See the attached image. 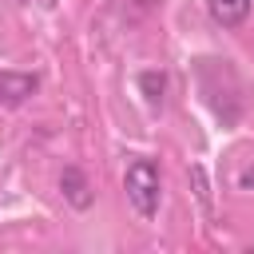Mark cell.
Here are the masks:
<instances>
[{
  "label": "cell",
  "mask_w": 254,
  "mask_h": 254,
  "mask_svg": "<svg viewBox=\"0 0 254 254\" xmlns=\"http://www.w3.org/2000/svg\"><path fill=\"white\" fill-rule=\"evenodd\" d=\"M139 91H143V99H147L151 107H159V103H163V91H167V75L155 71V67L143 71V75H139Z\"/></svg>",
  "instance_id": "cell-5"
},
{
  "label": "cell",
  "mask_w": 254,
  "mask_h": 254,
  "mask_svg": "<svg viewBox=\"0 0 254 254\" xmlns=\"http://www.w3.org/2000/svg\"><path fill=\"white\" fill-rule=\"evenodd\" d=\"M40 91L36 71H0V107H24Z\"/></svg>",
  "instance_id": "cell-2"
},
{
  "label": "cell",
  "mask_w": 254,
  "mask_h": 254,
  "mask_svg": "<svg viewBox=\"0 0 254 254\" xmlns=\"http://www.w3.org/2000/svg\"><path fill=\"white\" fill-rule=\"evenodd\" d=\"M60 194L75 206V210H87L91 202H95V190H91V183H87V175L75 167V163H67L64 171H60Z\"/></svg>",
  "instance_id": "cell-3"
},
{
  "label": "cell",
  "mask_w": 254,
  "mask_h": 254,
  "mask_svg": "<svg viewBox=\"0 0 254 254\" xmlns=\"http://www.w3.org/2000/svg\"><path fill=\"white\" fill-rule=\"evenodd\" d=\"M238 187L250 190V187H254V171H242V175H238Z\"/></svg>",
  "instance_id": "cell-7"
},
{
  "label": "cell",
  "mask_w": 254,
  "mask_h": 254,
  "mask_svg": "<svg viewBox=\"0 0 254 254\" xmlns=\"http://www.w3.org/2000/svg\"><path fill=\"white\" fill-rule=\"evenodd\" d=\"M190 183H194V198H198V206L210 214L214 202H210V183H206V167H202V163H190Z\"/></svg>",
  "instance_id": "cell-6"
},
{
  "label": "cell",
  "mask_w": 254,
  "mask_h": 254,
  "mask_svg": "<svg viewBox=\"0 0 254 254\" xmlns=\"http://www.w3.org/2000/svg\"><path fill=\"white\" fill-rule=\"evenodd\" d=\"M250 8H254V0H206V12L218 28H242Z\"/></svg>",
  "instance_id": "cell-4"
},
{
  "label": "cell",
  "mask_w": 254,
  "mask_h": 254,
  "mask_svg": "<svg viewBox=\"0 0 254 254\" xmlns=\"http://www.w3.org/2000/svg\"><path fill=\"white\" fill-rule=\"evenodd\" d=\"M16 4H28V0H16Z\"/></svg>",
  "instance_id": "cell-9"
},
{
  "label": "cell",
  "mask_w": 254,
  "mask_h": 254,
  "mask_svg": "<svg viewBox=\"0 0 254 254\" xmlns=\"http://www.w3.org/2000/svg\"><path fill=\"white\" fill-rule=\"evenodd\" d=\"M123 190H127V202L139 218H155L159 214V198H163V179H159V163L155 159H143L135 155L123 171Z\"/></svg>",
  "instance_id": "cell-1"
},
{
  "label": "cell",
  "mask_w": 254,
  "mask_h": 254,
  "mask_svg": "<svg viewBox=\"0 0 254 254\" xmlns=\"http://www.w3.org/2000/svg\"><path fill=\"white\" fill-rule=\"evenodd\" d=\"M40 4H44V8H52V4H56V0H40Z\"/></svg>",
  "instance_id": "cell-8"
}]
</instances>
